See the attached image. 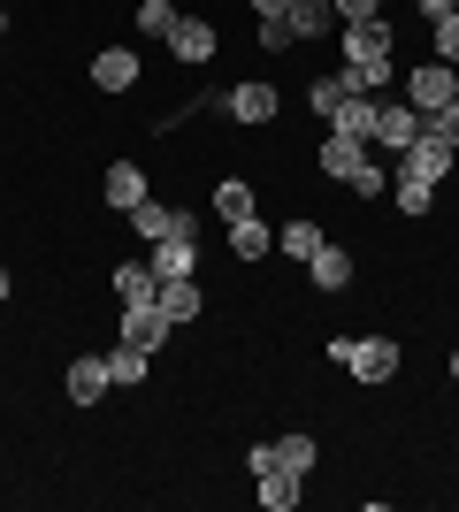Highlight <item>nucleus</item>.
<instances>
[{
  "label": "nucleus",
  "instance_id": "nucleus-32",
  "mask_svg": "<svg viewBox=\"0 0 459 512\" xmlns=\"http://www.w3.org/2000/svg\"><path fill=\"white\" fill-rule=\"evenodd\" d=\"M337 8V23H368V16H383V0H329Z\"/></svg>",
  "mask_w": 459,
  "mask_h": 512
},
{
  "label": "nucleus",
  "instance_id": "nucleus-12",
  "mask_svg": "<svg viewBox=\"0 0 459 512\" xmlns=\"http://www.w3.org/2000/svg\"><path fill=\"white\" fill-rule=\"evenodd\" d=\"M314 161H322V176H329V184H352V169L368 161V138H345V130H329Z\"/></svg>",
  "mask_w": 459,
  "mask_h": 512
},
{
  "label": "nucleus",
  "instance_id": "nucleus-18",
  "mask_svg": "<svg viewBox=\"0 0 459 512\" xmlns=\"http://www.w3.org/2000/svg\"><path fill=\"white\" fill-rule=\"evenodd\" d=\"M230 253L238 260H268L276 253V230H268L261 214H245V222H230Z\"/></svg>",
  "mask_w": 459,
  "mask_h": 512
},
{
  "label": "nucleus",
  "instance_id": "nucleus-37",
  "mask_svg": "<svg viewBox=\"0 0 459 512\" xmlns=\"http://www.w3.org/2000/svg\"><path fill=\"white\" fill-rule=\"evenodd\" d=\"M8 291H16V283H8V268H0V306H8Z\"/></svg>",
  "mask_w": 459,
  "mask_h": 512
},
{
  "label": "nucleus",
  "instance_id": "nucleus-9",
  "mask_svg": "<svg viewBox=\"0 0 459 512\" xmlns=\"http://www.w3.org/2000/svg\"><path fill=\"white\" fill-rule=\"evenodd\" d=\"M153 306L184 329V321H199L207 314V291H199V276H161V291H153Z\"/></svg>",
  "mask_w": 459,
  "mask_h": 512
},
{
  "label": "nucleus",
  "instance_id": "nucleus-15",
  "mask_svg": "<svg viewBox=\"0 0 459 512\" xmlns=\"http://www.w3.org/2000/svg\"><path fill=\"white\" fill-rule=\"evenodd\" d=\"M375 115H383L375 92H345V107L329 115V130H345V138H375Z\"/></svg>",
  "mask_w": 459,
  "mask_h": 512
},
{
  "label": "nucleus",
  "instance_id": "nucleus-8",
  "mask_svg": "<svg viewBox=\"0 0 459 512\" xmlns=\"http://www.w3.org/2000/svg\"><path fill=\"white\" fill-rule=\"evenodd\" d=\"M108 291H115V306H153L161 276H153V260H115V268H108Z\"/></svg>",
  "mask_w": 459,
  "mask_h": 512
},
{
  "label": "nucleus",
  "instance_id": "nucleus-40",
  "mask_svg": "<svg viewBox=\"0 0 459 512\" xmlns=\"http://www.w3.org/2000/svg\"><path fill=\"white\" fill-rule=\"evenodd\" d=\"M0 46H8V39H0Z\"/></svg>",
  "mask_w": 459,
  "mask_h": 512
},
{
  "label": "nucleus",
  "instance_id": "nucleus-36",
  "mask_svg": "<svg viewBox=\"0 0 459 512\" xmlns=\"http://www.w3.org/2000/svg\"><path fill=\"white\" fill-rule=\"evenodd\" d=\"M284 8H291V0H253V16H261V23H268V16H284Z\"/></svg>",
  "mask_w": 459,
  "mask_h": 512
},
{
  "label": "nucleus",
  "instance_id": "nucleus-31",
  "mask_svg": "<svg viewBox=\"0 0 459 512\" xmlns=\"http://www.w3.org/2000/svg\"><path fill=\"white\" fill-rule=\"evenodd\" d=\"M421 130H437V138H452V146H459V100H444L437 115H421Z\"/></svg>",
  "mask_w": 459,
  "mask_h": 512
},
{
  "label": "nucleus",
  "instance_id": "nucleus-4",
  "mask_svg": "<svg viewBox=\"0 0 459 512\" xmlns=\"http://www.w3.org/2000/svg\"><path fill=\"white\" fill-rule=\"evenodd\" d=\"M444 100H459V69H452V62H421L414 77H406V107H421V115H437Z\"/></svg>",
  "mask_w": 459,
  "mask_h": 512
},
{
  "label": "nucleus",
  "instance_id": "nucleus-22",
  "mask_svg": "<svg viewBox=\"0 0 459 512\" xmlns=\"http://www.w3.org/2000/svg\"><path fill=\"white\" fill-rule=\"evenodd\" d=\"M284 23H291V39H322L329 23H337V8H329V0H291Z\"/></svg>",
  "mask_w": 459,
  "mask_h": 512
},
{
  "label": "nucleus",
  "instance_id": "nucleus-11",
  "mask_svg": "<svg viewBox=\"0 0 459 512\" xmlns=\"http://www.w3.org/2000/svg\"><path fill=\"white\" fill-rule=\"evenodd\" d=\"M169 329L176 321L161 306H123V344H138V352H169Z\"/></svg>",
  "mask_w": 459,
  "mask_h": 512
},
{
  "label": "nucleus",
  "instance_id": "nucleus-3",
  "mask_svg": "<svg viewBox=\"0 0 459 512\" xmlns=\"http://www.w3.org/2000/svg\"><path fill=\"white\" fill-rule=\"evenodd\" d=\"M391 169L398 176H421V184H444V176L459 169V146H452V138H437V130H421L406 153H391Z\"/></svg>",
  "mask_w": 459,
  "mask_h": 512
},
{
  "label": "nucleus",
  "instance_id": "nucleus-16",
  "mask_svg": "<svg viewBox=\"0 0 459 512\" xmlns=\"http://www.w3.org/2000/svg\"><path fill=\"white\" fill-rule=\"evenodd\" d=\"M153 276H199V245L192 237H153Z\"/></svg>",
  "mask_w": 459,
  "mask_h": 512
},
{
  "label": "nucleus",
  "instance_id": "nucleus-35",
  "mask_svg": "<svg viewBox=\"0 0 459 512\" xmlns=\"http://www.w3.org/2000/svg\"><path fill=\"white\" fill-rule=\"evenodd\" d=\"M452 8H459V0H414V16H421V23H437V16H452Z\"/></svg>",
  "mask_w": 459,
  "mask_h": 512
},
{
  "label": "nucleus",
  "instance_id": "nucleus-2",
  "mask_svg": "<svg viewBox=\"0 0 459 512\" xmlns=\"http://www.w3.org/2000/svg\"><path fill=\"white\" fill-rule=\"evenodd\" d=\"M329 360L352 367V383H391L398 375V344L391 337H329Z\"/></svg>",
  "mask_w": 459,
  "mask_h": 512
},
{
  "label": "nucleus",
  "instance_id": "nucleus-23",
  "mask_svg": "<svg viewBox=\"0 0 459 512\" xmlns=\"http://www.w3.org/2000/svg\"><path fill=\"white\" fill-rule=\"evenodd\" d=\"M253 490H261V505H268V512H291V505L306 497V490H299V474H284V467H276V474H261Z\"/></svg>",
  "mask_w": 459,
  "mask_h": 512
},
{
  "label": "nucleus",
  "instance_id": "nucleus-25",
  "mask_svg": "<svg viewBox=\"0 0 459 512\" xmlns=\"http://www.w3.org/2000/svg\"><path fill=\"white\" fill-rule=\"evenodd\" d=\"M391 192H398V207H406V222H421V214H429V199H437V184H421V176H398V169H391Z\"/></svg>",
  "mask_w": 459,
  "mask_h": 512
},
{
  "label": "nucleus",
  "instance_id": "nucleus-7",
  "mask_svg": "<svg viewBox=\"0 0 459 512\" xmlns=\"http://www.w3.org/2000/svg\"><path fill=\"white\" fill-rule=\"evenodd\" d=\"M169 54H176L184 69L215 62V23H207V16H176V23H169Z\"/></svg>",
  "mask_w": 459,
  "mask_h": 512
},
{
  "label": "nucleus",
  "instance_id": "nucleus-21",
  "mask_svg": "<svg viewBox=\"0 0 459 512\" xmlns=\"http://www.w3.org/2000/svg\"><path fill=\"white\" fill-rule=\"evenodd\" d=\"M314 459H322V444H314V436H306V428H291V436H276V467L284 474H314Z\"/></svg>",
  "mask_w": 459,
  "mask_h": 512
},
{
  "label": "nucleus",
  "instance_id": "nucleus-29",
  "mask_svg": "<svg viewBox=\"0 0 459 512\" xmlns=\"http://www.w3.org/2000/svg\"><path fill=\"white\" fill-rule=\"evenodd\" d=\"M345 192H352V199H375V192H391V169H383V161H360Z\"/></svg>",
  "mask_w": 459,
  "mask_h": 512
},
{
  "label": "nucleus",
  "instance_id": "nucleus-13",
  "mask_svg": "<svg viewBox=\"0 0 459 512\" xmlns=\"http://www.w3.org/2000/svg\"><path fill=\"white\" fill-rule=\"evenodd\" d=\"M100 184H108V207H115V214H131L138 199H153V192H146V169H138V161H108V176H100Z\"/></svg>",
  "mask_w": 459,
  "mask_h": 512
},
{
  "label": "nucleus",
  "instance_id": "nucleus-10",
  "mask_svg": "<svg viewBox=\"0 0 459 512\" xmlns=\"http://www.w3.org/2000/svg\"><path fill=\"white\" fill-rule=\"evenodd\" d=\"M421 138V107H406V100H391L383 115H375V138L368 146H383V153H406Z\"/></svg>",
  "mask_w": 459,
  "mask_h": 512
},
{
  "label": "nucleus",
  "instance_id": "nucleus-33",
  "mask_svg": "<svg viewBox=\"0 0 459 512\" xmlns=\"http://www.w3.org/2000/svg\"><path fill=\"white\" fill-rule=\"evenodd\" d=\"M245 474H253V482H261V474H276V436H268V444H253V451H245Z\"/></svg>",
  "mask_w": 459,
  "mask_h": 512
},
{
  "label": "nucleus",
  "instance_id": "nucleus-6",
  "mask_svg": "<svg viewBox=\"0 0 459 512\" xmlns=\"http://www.w3.org/2000/svg\"><path fill=\"white\" fill-rule=\"evenodd\" d=\"M62 390H69V406H100L108 398V352H85V360H69V375H62Z\"/></svg>",
  "mask_w": 459,
  "mask_h": 512
},
{
  "label": "nucleus",
  "instance_id": "nucleus-27",
  "mask_svg": "<svg viewBox=\"0 0 459 512\" xmlns=\"http://www.w3.org/2000/svg\"><path fill=\"white\" fill-rule=\"evenodd\" d=\"M169 214H176V207H161V199H138V207H131V230L153 245V237H169Z\"/></svg>",
  "mask_w": 459,
  "mask_h": 512
},
{
  "label": "nucleus",
  "instance_id": "nucleus-39",
  "mask_svg": "<svg viewBox=\"0 0 459 512\" xmlns=\"http://www.w3.org/2000/svg\"><path fill=\"white\" fill-rule=\"evenodd\" d=\"M452 383H459V352H452Z\"/></svg>",
  "mask_w": 459,
  "mask_h": 512
},
{
  "label": "nucleus",
  "instance_id": "nucleus-5",
  "mask_svg": "<svg viewBox=\"0 0 459 512\" xmlns=\"http://www.w3.org/2000/svg\"><path fill=\"white\" fill-rule=\"evenodd\" d=\"M276 85H268V77H245V85H230L222 92V115H230V123H276Z\"/></svg>",
  "mask_w": 459,
  "mask_h": 512
},
{
  "label": "nucleus",
  "instance_id": "nucleus-26",
  "mask_svg": "<svg viewBox=\"0 0 459 512\" xmlns=\"http://www.w3.org/2000/svg\"><path fill=\"white\" fill-rule=\"evenodd\" d=\"M215 214H222V222H245V214H253V184L222 176V184H215Z\"/></svg>",
  "mask_w": 459,
  "mask_h": 512
},
{
  "label": "nucleus",
  "instance_id": "nucleus-28",
  "mask_svg": "<svg viewBox=\"0 0 459 512\" xmlns=\"http://www.w3.org/2000/svg\"><path fill=\"white\" fill-rule=\"evenodd\" d=\"M169 23H176V0H138V31L146 39H169Z\"/></svg>",
  "mask_w": 459,
  "mask_h": 512
},
{
  "label": "nucleus",
  "instance_id": "nucleus-19",
  "mask_svg": "<svg viewBox=\"0 0 459 512\" xmlns=\"http://www.w3.org/2000/svg\"><path fill=\"white\" fill-rule=\"evenodd\" d=\"M322 245H329V237H322V222H306V214H299V222H284V230H276V253H291V260H299V268H306V260H314V253H322Z\"/></svg>",
  "mask_w": 459,
  "mask_h": 512
},
{
  "label": "nucleus",
  "instance_id": "nucleus-17",
  "mask_svg": "<svg viewBox=\"0 0 459 512\" xmlns=\"http://www.w3.org/2000/svg\"><path fill=\"white\" fill-rule=\"evenodd\" d=\"M306 283H314V291H345L352 283V253L345 245H322V253L306 260Z\"/></svg>",
  "mask_w": 459,
  "mask_h": 512
},
{
  "label": "nucleus",
  "instance_id": "nucleus-38",
  "mask_svg": "<svg viewBox=\"0 0 459 512\" xmlns=\"http://www.w3.org/2000/svg\"><path fill=\"white\" fill-rule=\"evenodd\" d=\"M0 39H8V8H0Z\"/></svg>",
  "mask_w": 459,
  "mask_h": 512
},
{
  "label": "nucleus",
  "instance_id": "nucleus-20",
  "mask_svg": "<svg viewBox=\"0 0 459 512\" xmlns=\"http://www.w3.org/2000/svg\"><path fill=\"white\" fill-rule=\"evenodd\" d=\"M146 375H153V352H138V344H115L108 352V383L115 390H138Z\"/></svg>",
  "mask_w": 459,
  "mask_h": 512
},
{
  "label": "nucleus",
  "instance_id": "nucleus-30",
  "mask_svg": "<svg viewBox=\"0 0 459 512\" xmlns=\"http://www.w3.org/2000/svg\"><path fill=\"white\" fill-rule=\"evenodd\" d=\"M429 39H437V62H452V69H459V8L429 23Z\"/></svg>",
  "mask_w": 459,
  "mask_h": 512
},
{
  "label": "nucleus",
  "instance_id": "nucleus-14",
  "mask_svg": "<svg viewBox=\"0 0 459 512\" xmlns=\"http://www.w3.org/2000/svg\"><path fill=\"white\" fill-rule=\"evenodd\" d=\"M92 85H100V92H131V85H138V54H131V46L92 54Z\"/></svg>",
  "mask_w": 459,
  "mask_h": 512
},
{
  "label": "nucleus",
  "instance_id": "nucleus-34",
  "mask_svg": "<svg viewBox=\"0 0 459 512\" xmlns=\"http://www.w3.org/2000/svg\"><path fill=\"white\" fill-rule=\"evenodd\" d=\"M261 46H268V54H284V46H299V39H291L284 16H268V23H261Z\"/></svg>",
  "mask_w": 459,
  "mask_h": 512
},
{
  "label": "nucleus",
  "instance_id": "nucleus-1",
  "mask_svg": "<svg viewBox=\"0 0 459 512\" xmlns=\"http://www.w3.org/2000/svg\"><path fill=\"white\" fill-rule=\"evenodd\" d=\"M398 31L383 16H368V23H345V62H337V77H345L352 92H383L398 77Z\"/></svg>",
  "mask_w": 459,
  "mask_h": 512
},
{
  "label": "nucleus",
  "instance_id": "nucleus-24",
  "mask_svg": "<svg viewBox=\"0 0 459 512\" xmlns=\"http://www.w3.org/2000/svg\"><path fill=\"white\" fill-rule=\"evenodd\" d=\"M345 77H337V69H329V77H314V85H306V107H314V115H322V123H329V115H337V107H345Z\"/></svg>",
  "mask_w": 459,
  "mask_h": 512
}]
</instances>
